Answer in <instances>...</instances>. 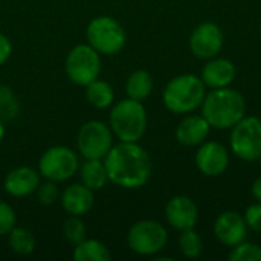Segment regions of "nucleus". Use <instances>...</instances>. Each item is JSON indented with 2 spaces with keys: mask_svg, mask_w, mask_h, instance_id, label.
Segmentation results:
<instances>
[{
  "mask_svg": "<svg viewBox=\"0 0 261 261\" xmlns=\"http://www.w3.org/2000/svg\"><path fill=\"white\" fill-rule=\"evenodd\" d=\"M153 76L150 72L147 70H135L133 73H130V76L127 78L125 83V92L128 95V98L136 99V101H144L147 99L151 92H153Z\"/></svg>",
  "mask_w": 261,
  "mask_h": 261,
  "instance_id": "nucleus-20",
  "label": "nucleus"
},
{
  "mask_svg": "<svg viewBox=\"0 0 261 261\" xmlns=\"http://www.w3.org/2000/svg\"><path fill=\"white\" fill-rule=\"evenodd\" d=\"M229 165V153L226 147L216 141H205L196 151V167L208 177L220 176Z\"/></svg>",
  "mask_w": 261,
  "mask_h": 261,
  "instance_id": "nucleus-12",
  "label": "nucleus"
},
{
  "mask_svg": "<svg viewBox=\"0 0 261 261\" xmlns=\"http://www.w3.org/2000/svg\"><path fill=\"white\" fill-rule=\"evenodd\" d=\"M81 184L92 191H99L109 182L107 168L104 159H86L80 167Z\"/></svg>",
  "mask_w": 261,
  "mask_h": 261,
  "instance_id": "nucleus-19",
  "label": "nucleus"
},
{
  "mask_svg": "<svg viewBox=\"0 0 261 261\" xmlns=\"http://www.w3.org/2000/svg\"><path fill=\"white\" fill-rule=\"evenodd\" d=\"M231 151L246 162H255L261 158V119L257 116L242 118L229 136Z\"/></svg>",
  "mask_w": 261,
  "mask_h": 261,
  "instance_id": "nucleus-6",
  "label": "nucleus"
},
{
  "mask_svg": "<svg viewBox=\"0 0 261 261\" xmlns=\"http://www.w3.org/2000/svg\"><path fill=\"white\" fill-rule=\"evenodd\" d=\"M252 196H254V199L257 200V202H261V176L258 179H255L254 180V184H252Z\"/></svg>",
  "mask_w": 261,
  "mask_h": 261,
  "instance_id": "nucleus-32",
  "label": "nucleus"
},
{
  "mask_svg": "<svg viewBox=\"0 0 261 261\" xmlns=\"http://www.w3.org/2000/svg\"><path fill=\"white\" fill-rule=\"evenodd\" d=\"M179 248H180V252L184 254V257H187V258H197L202 254V251H203L202 237L199 236L197 231H194V228L184 229V231H180Z\"/></svg>",
  "mask_w": 261,
  "mask_h": 261,
  "instance_id": "nucleus-24",
  "label": "nucleus"
},
{
  "mask_svg": "<svg viewBox=\"0 0 261 261\" xmlns=\"http://www.w3.org/2000/svg\"><path fill=\"white\" fill-rule=\"evenodd\" d=\"M165 219L168 225L177 231L194 228L199 220V208L188 196H174L165 206Z\"/></svg>",
  "mask_w": 261,
  "mask_h": 261,
  "instance_id": "nucleus-13",
  "label": "nucleus"
},
{
  "mask_svg": "<svg viewBox=\"0 0 261 261\" xmlns=\"http://www.w3.org/2000/svg\"><path fill=\"white\" fill-rule=\"evenodd\" d=\"M76 145L84 159H104L113 147L112 128L101 121H89L81 125Z\"/></svg>",
  "mask_w": 261,
  "mask_h": 261,
  "instance_id": "nucleus-10",
  "label": "nucleus"
},
{
  "mask_svg": "<svg viewBox=\"0 0 261 261\" xmlns=\"http://www.w3.org/2000/svg\"><path fill=\"white\" fill-rule=\"evenodd\" d=\"M112 133L121 142H139L147 132V110L141 101L127 98L112 106L110 110Z\"/></svg>",
  "mask_w": 261,
  "mask_h": 261,
  "instance_id": "nucleus-4",
  "label": "nucleus"
},
{
  "mask_svg": "<svg viewBox=\"0 0 261 261\" xmlns=\"http://www.w3.org/2000/svg\"><path fill=\"white\" fill-rule=\"evenodd\" d=\"M243 217L248 225V229H252V231L261 234V202L248 206Z\"/></svg>",
  "mask_w": 261,
  "mask_h": 261,
  "instance_id": "nucleus-30",
  "label": "nucleus"
},
{
  "mask_svg": "<svg viewBox=\"0 0 261 261\" xmlns=\"http://www.w3.org/2000/svg\"><path fill=\"white\" fill-rule=\"evenodd\" d=\"M260 35H261V23H260Z\"/></svg>",
  "mask_w": 261,
  "mask_h": 261,
  "instance_id": "nucleus-35",
  "label": "nucleus"
},
{
  "mask_svg": "<svg viewBox=\"0 0 261 261\" xmlns=\"http://www.w3.org/2000/svg\"><path fill=\"white\" fill-rule=\"evenodd\" d=\"M211 125L203 115L185 116L176 128V139L185 147H199L210 135Z\"/></svg>",
  "mask_w": 261,
  "mask_h": 261,
  "instance_id": "nucleus-16",
  "label": "nucleus"
},
{
  "mask_svg": "<svg viewBox=\"0 0 261 261\" xmlns=\"http://www.w3.org/2000/svg\"><path fill=\"white\" fill-rule=\"evenodd\" d=\"M20 113V102L9 86H0V119L14 121Z\"/></svg>",
  "mask_w": 261,
  "mask_h": 261,
  "instance_id": "nucleus-25",
  "label": "nucleus"
},
{
  "mask_svg": "<svg viewBox=\"0 0 261 261\" xmlns=\"http://www.w3.org/2000/svg\"><path fill=\"white\" fill-rule=\"evenodd\" d=\"M35 193H37L38 202H40L41 205H44V206L54 205V203L58 200V197H60L58 185H57V182H54V180H46V182L40 184Z\"/></svg>",
  "mask_w": 261,
  "mask_h": 261,
  "instance_id": "nucleus-28",
  "label": "nucleus"
},
{
  "mask_svg": "<svg viewBox=\"0 0 261 261\" xmlns=\"http://www.w3.org/2000/svg\"><path fill=\"white\" fill-rule=\"evenodd\" d=\"M109 180L122 188L136 190L144 187L151 176L148 153L138 142H119L104 158Z\"/></svg>",
  "mask_w": 261,
  "mask_h": 261,
  "instance_id": "nucleus-1",
  "label": "nucleus"
},
{
  "mask_svg": "<svg viewBox=\"0 0 261 261\" xmlns=\"http://www.w3.org/2000/svg\"><path fill=\"white\" fill-rule=\"evenodd\" d=\"M168 242V232L165 226L156 220H139L136 222L128 234V248L138 255H154L161 252Z\"/></svg>",
  "mask_w": 261,
  "mask_h": 261,
  "instance_id": "nucleus-7",
  "label": "nucleus"
},
{
  "mask_svg": "<svg viewBox=\"0 0 261 261\" xmlns=\"http://www.w3.org/2000/svg\"><path fill=\"white\" fill-rule=\"evenodd\" d=\"M236 66L226 58H211L202 70V81L210 89H222L231 86L236 78Z\"/></svg>",
  "mask_w": 261,
  "mask_h": 261,
  "instance_id": "nucleus-17",
  "label": "nucleus"
},
{
  "mask_svg": "<svg viewBox=\"0 0 261 261\" xmlns=\"http://www.w3.org/2000/svg\"><path fill=\"white\" fill-rule=\"evenodd\" d=\"M258 162H260V167H261V158H260V159H258Z\"/></svg>",
  "mask_w": 261,
  "mask_h": 261,
  "instance_id": "nucleus-34",
  "label": "nucleus"
},
{
  "mask_svg": "<svg viewBox=\"0 0 261 261\" xmlns=\"http://www.w3.org/2000/svg\"><path fill=\"white\" fill-rule=\"evenodd\" d=\"M206 86L202 78L193 73L174 76L165 87L162 99L165 107L177 115H187L199 109L205 99Z\"/></svg>",
  "mask_w": 261,
  "mask_h": 261,
  "instance_id": "nucleus-3",
  "label": "nucleus"
},
{
  "mask_svg": "<svg viewBox=\"0 0 261 261\" xmlns=\"http://www.w3.org/2000/svg\"><path fill=\"white\" fill-rule=\"evenodd\" d=\"M3 136H5V122L0 119V142H2V139H3Z\"/></svg>",
  "mask_w": 261,
  "mask_h": 261,
  "instance_id": "nucleus-33",
  "label": "nucleus"
},
{
  "mask_svg": "<svg viewBox=\"0 0 261 261\" xmlns=\"http://www.w3.org/2000/svg\"><path fill=\"white\" fill-rule=\"evenodd\" d=\"M112 258V254L109 248L92 239H84L81 243L75 245L73 249V260L76 261H109Z\"/></svg>",
  "mask_w": 261,
  "mask_h": 261,
  "instance_id": "nucleus-22",
  "label": "nucleus"
},
{
  "mask_svg": "<svg viewBox=\"0 0 261 261\" xmlns=\"http://www.w3.org/2000/svg\"><path fill=\"white\" fill-rule=\"evenodd\" d=\"M202 115L211 128H232L246 115V101L239 90L228 87L211 89L202 102Z\"/></svg>",
  "mask_w": 261,
  "mask_h": 261,
  "instance_id": "nucleus-2",
  "label": "nucleus"
},
{
  "mask_svg": "<svg viewBox=\"0 0 261 261\" xmlns=\"http://www.w3.org/2000/svg\"><path fill=\"white\" fill-rule=\"evenodd\" d=\"M8 245L17 255H31L35 249L34 234L21 226H14L8 232Z\"/></svg>",
  "mask_w": 261,
  "mask_h": 261,
  "instance_id": "nucleus-23",
  "label": "nucleus"
},
{
  "mask_svg": "<svg viewBox=\"0 0 261 261\" xmlns=\"http://www.w3.org/2000/svg\"><path fill=\"white\" fill-rule=\"evenodd\" d=\"M86 98L89 104L93 106L95 109L99 110L109 109L110 106H113V99H115L113 87L107 81L96 78L86 86Z\"/></svg>",
  "mask_w": 261,
  "mask_h": 261,
  "instance_id": "nucleus-21",
  "label": "nucleus"
},
{
  "mask_svg": "<svg viewBox=\"0 0 261 261\" xmlns=\"http://www.w3.org/2000/svg\"><path fill=\"white\" fill-rule=\"evenodd\" d=\"M61 205L69 216H84L93 206V191L83 184L69 185L61 193Z\"/></svg>",
  "mask_w": 261,
  "mask_h": 261,
  "instance_id": "nucleus-18",
  "label": "nucleus"
},
{
  "mask_svg": "<svg viewBox=\"0 0 261 261\" xmlns=\"http://www.w3.org/2000/svg\"><path fill=\"white\" fill-rule=\"evenodd\" d=\"M101 72V57L90 44H76L66 57V73L72 83L86 87Z\"/></svg>",
  "mask_w": 261,
  "mask_h": 261,
  "instance_id": "nucleus-8",
  "label": "nucleus"
},
{
  "mask_svg": "<svg viewBox=\"0 0 261 261\" xmlns=\"http://www.w3.org/2000/svg\"><path fill=\"white\" fill-rule=\"evenodd\" d=\"M86 226L83 223V220L78 216H70L67 220H64L63 223V234L64 239L72 243V245H78L86 239Z\"/></svg>",
  "mask_w": 261,
  "mask_h": 261,
  "instance_id": "nucleus-26",
  "label": "nucleus"
},
{
  "mask_svg": "<svg viewBox=\"0 0 261 261\" xmlns=\"http://www.w3.org/2000/svg\"><path fill=\"white\" fill-rule=\"evenodd\" d=\"M40 173L31 167H17L11 170L3 180L5 191L12 197H26L37 191Z\"/></svg>",
  "mask_w": 261,
  "mask_h": 261,
  "instance_id": "nucleus-15",
  "label": "nucleus"
},
{
  "mask_svg": "<svg viewBox=\"0 0 261 261\" xmlns=\"http://www.w3.org/2000/svg\"><path fill=\"white\" fill-rule=\"evenodd\" d=\"M15 222L17 217L14 210L8 203L0 202V236H8V232L15 226Z\"/></svg>",
  "mask_w": 261,
  "mask_h": 261,
  "instance_id": "nucleus-29",
  "label": "nucleus"
},
{
  "mask_svg": "<svg viewBox=\"0 0 261 261\" xmlns=\"http://www.w3.org/2000/svg\"><path fill=\"white\" fill-rule=\"evenodd\" d=\"M86 38L99 55H115L124 49L127 34L116 18L99 15L87 24Z\"/></svg>",
  "mask_w": 261,
  "mask_h": 261,
  "instance_id": "nucleus-5",
  "label": "nucleus"
},
{
  "mask_svg": "<svg viewBox=\"0 0 261 261\" xmlns=\"http://www.w3.org/2000/svg\"><path fill=\"white\" fill-rule=\"evenodd\" d=\"M214 234L220 243L225 246H236L245 242L248 236V225L245 217L236 211L222 213L214 222Z\"/></svg>",
  "mask_w": 261,
  "mask_h": 261,
  "instance_id": "nucleus-14",
  "label": "nucleus"
},
{
  "mask_svg": "<svg viewBox=\"0 0 261 261\" xmlns=\"http://www.w3.org/2000/svg\"><path fill=\"white\" fill-rule=\"evenodd\" d=\"M11 54H12V44H11L9 38L0 32V66L9 60Z\"/></svg>",
  "mask_w": 261,
  "mask_h": 261,
  "instance_id": "nucleus-31",
  "label": "nucleus"
},
{
  "mask_svg": "<svg viewBox=\"0 0 261 261\" xmlns=\"http://www.w3.org/2000/svg\"><path fill=\"white\" fill-rule=\"evenodd\" d=\"M223 32L219 24L213 21L200 23L190 35V49L200 60H211L217 57L223 47Z\"/></svg>",
  "mask_w": 261,
  "mask_h": 261,
  "instance_id": "nucleus-11",
  "label": "nucleus"
},
{
  "mask_svg": "<svg viewBox=\"0 0 261 261\" xmlns=\"http://www.w3.org/2000/svg\"><path fill=\"white\" fill-rule=\"evenodd\" d=\"M80 168L78 156L75 151L64 145L47 148L38 162V173L46 180L64 182L69 180Z\"/></svg>",
  "mask_w": 261,
  "mask_h": 261,
  "instance_id": "nucleus-9",
  "label": "nucleus"
},
{
  "mask_svg": "<svg viewBox=\"0 0 261 261\" xmlns=\"http://www.w3.org/2000/svg\"><path fill=\"white\" fill-rule=\"evenodd\" d=\"M228 258L231 261H261V246L255 243L242 242L232 246Z\"/></svg>",
  "mask_w": 261,
  "mask_h": 261,
  "instance_id": "nucleus-27",
  "label": "nucleus"
}]
</instances>
